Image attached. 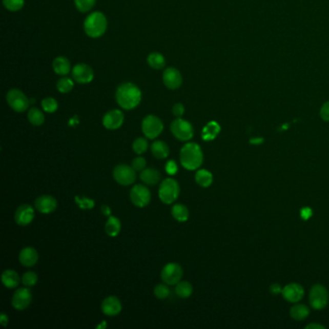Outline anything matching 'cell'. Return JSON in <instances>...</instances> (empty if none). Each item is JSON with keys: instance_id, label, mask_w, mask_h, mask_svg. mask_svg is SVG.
Returning <instances> with one entry per match:
<instances>
[{"instance_id": "cell-4", "label": "cell", "mask_w": 329, "mask_h": 329, "mask_svg": "<svg viewBox=\"0 0 329 329\" xmlns=\"http://www.w3.org/2000/svg\"><path fill=\"white\" fill-rule=\"evenodd\" d=\"M180 195L179 182L173 178H167L162 181L158 190L159 200L166 205H171Z\"/></svg>"}, {"instance_id": "cell-46", "label": "cell", "mask_w": 329, "mask_h": 329, "mask_svg": "<svg viewBox=\"0 0 329 329\" xmlns=\"http://www.w3.org/2000/svg\"><path fill=\"white\" fill-rule=\"evenodd\" d=\"M8 316H7L5 313H2L1 316H0V323H1L3 326H7V325H8Z\"/></svg>"}, {"instance_id": "cell-40", "label": "cell", "mask_w": 329, "mask_h": 329, "mask_svg": "<svg viewBox=\"0 0 329 329\" xmlns=\"http://www.w3.org/2000/svg\"><path fill=\"white\" fill-rule=\"evenodd\" d=\"M75 203L78 205V207L83 210H91L95 207V201L88 197H80V196H75L74 198Z\"/></svg>"}, {"instance_id": "cell-17", "label": "cell", "mask_w": 329, "mask_h": 329, "mask_svg": "<svg viewBox=\"0 0 329 329\" xmlns=\"http://www.w3.org/2000/svg\"><path fill=\"white\" fill-rule=\"evenodd\" d=\"M35 217V210L33 207L25 204L20 205L15 213V221L19 226H27L33 221Z\"/></svg>"}, {"instance_id": "cell-11", "label": "cell", "mask_w": 329, "mask_h": 329, "mask_svg": "<svg viewBox=\"0 0 329 329\" xmlns=\"http://www.w3.org/2000/svg\"><path fill=\"white\" fill-rule=\"evenodd\" d=\"M130 197L134 206L137 208H145L150 204L152 195L146 186L135 184L131 190Z\"/></svg>"}, {"instance_id": "cell-12", "label": "cell", "mask_w": 329, "mask_h": 329, "mask_svg": "<svg viewBox=\"0 0 329 329\" xmlns=\"http://www.w3.org/2000/svg\"><path fill=\"white\" fill-rule=\"evenodd\" d=\"M32 302L31 291L27 287L17 289L12 297V306L18 311H24Z\"/></svg>"}, {"instance_id": "cell-14", "label": "cell", "mask_w": 329, "mask_h": 329, "mask_svg": "<svg viewBox=\"0 0 329 329\" xmlns=\"http://www.w3.org/2000/svg\"><path fill=\"white\" fill-rule=\"evenodd\" d=\"M125 121L123 111L120 109H112L107 112L102 118L104 127L109 131H115L122 127Z\"/></svg>"}, {"instance_id": "cell-34", "label": "cell", "mask_w": 329, "mask_h": 329, "mask_svg": "<svg viewBox=\"0 0 329 329\" xmlns=\"http://www.w3.org/2000/svg\"><path fill=\"white\" fill-rule=\"evenodd\" d=\"M132 150L136 155H143L148 150V141L144 137H138L132 143Z\"/></svg>"}, {"instance_id": "cell-41", "label": "cell", "mask_w": 329, "mask_h": 329, "mask_svg": "<svg viewBox=\"0 0 329 329\" xmlns=\"http://www.w3.org/2000/svg\"><path fill=\"white\" fill-rule=\"evenodd\" d=\"M146 165H147V161L144 157L142 156H137L135 157L133 160H132V168L135 170V171H143L145 168H146Z\"/></svg>"}, {"instance_id": "cell-16", "label": "cell", "mask_w": 329, "mask_h": 329, "mask_svg": "<svg viewBox=\"0 0 329 329\" xmlns=\"http://www.w3.org/2000/svg\"><path fill=\"white\" fill-rule=\"evenodd\" d=\"M35 209L43 214L53 213L57 208V200L51 195H42L35 200Z\"/></svg>"}, {"instance_id": "cell-35", "label": "cell", "mask_w": 329, "mask_h": 329, "mask_svg": "<svg viewBox=\"0 0 329 329\" xmlns=\"http://www.w3.org/2000/svg\"><path fill=\"white\" fill-rule=\"evenodd\" d=\"M97 0H74V6L80 13H88L95 7Z\"/></svg>"}, {"instance_id": "cell-9", "label": "cell", "mask_w": 329, "mask_h": 329, "mask_svg": "<svg viewBox=\"0 0 329 329\" xmlns=\"http://www.w3.org/2000/svg\"><path fill=\"white\" fill-rule=\"evenodd\" d=\"M183 271L181 265L177 263H169L165 264L160 273L163 283L169 286H176L182 277Z\"/></svg>"}, {"instance_id": "cell-42", "label": "cell", "mask_w": 329, "mask_h": 329, "mask_svg": "<svg viewBox=\"0 0 329 329\" xmlns=\"http://www.w3.org/2000/svg\"><path fill=\"white\" fill-rule=\"evenodd\" d=\"M165 171L169 175H175L178 172V165L174 160H169L165 165Z\"/></svg>"}, {"instance_id": "cell-22", "label": "cell", "mask_w": 329, "mask_h": 329, "mask_svg": "<svg viewBox=\"0 0 329 329\" xmlns=\"http://www.w3.org/2000/svg\"><path fill=\"white\" fill-rule=\"evenodd\" d=\"M161 175L154 168H145L140 173V180L147 186H156L160 181Z\"/></svg>"}, {"instance_id": "cell-48", "label": "cell", "mask_w": 329, "mask_h": 329, "mask_svg": "<svg viewBox=\"0 0 329 329\" xmlns=\"http://www.w3.org/2000/svg\"><path fill=\"white\" fill-rule=\"evenodd\" d=\"M101 213L102 214H105L106 216H110V214H111V209L109 208V207L107 206V205H104V206L101 207Z\"/></svg>"}, {"instance_id": "cell-43", "label": "cell", "mask_w": 329, "mask_h": 329, "mask_svg": "<svg viewBox=\"0 0 329 329\" xmlns=\"http://www.w3.org/2000/svg\"><path fill=\"white\" fill-rule=\"evenodd\" d=\"M172 112L177 118H181V116L184 114V107H183V105L181 102L175 104L173 108H172Z\"/></svg>"}, {"instance_id": "cell-13", "label": "cell", "mask_w": 329, "mask_h": 329, "mask_svg": "<svg viewBox=\"0 0 329 329\" xmlns=\"http://www.w3.org/2000/svg\"><path fill=\"white\" fill-rule=\"evenodd\" d=\"M72 78L74 83L78 84H87L94 79V71L89 65L85 63H78L74 65L72 70Z\"/></svg>"}, {"instance_id": "cell-49", "label": "cell", "mask_w": 329, "mask_h": 329, "mask_svg": "<svg viewBox=\"0 0 329 329\" xmlns=\"http://www.w3.org/2000/svg\"><path fill=\"white\" fill-rule=\"evenodd\" d=\"M307 329H324V326H322L321 324L319 323H310L306 326Z\"/></svg>"}, {"instance_id": "cell-32", "label": "cell", "mask_w": 329, "mask_h": 329, "mask_svg": "<svg viewBox=\"0 0 329 329\" xmlns=\"http://www.w3.org/2000/svg\"><path fill=\"white\" fill-rule=\"evenodd\" d=\"M176 295L181 298H188L193 293V287L188 281H180L175 288Z\"/></svg>"}, {"instance_id": "cell-23", "label": "cell", "mask_w": 329, "mask_h": 329, "mask_svg": "<svg viewBox=\"0 0 329 329\" xmlns=\"http://www.w3.org/2000/svg\"><path fill=\"white\" fill-rule=\"evenodd\" d=\"M151 152H152V155L157 159H164L169 156L170 149L164 141L157 140L152 144Z\"/></svg>"}, {"instance_id": "cell-37", "label": "cell", "mask_w": 329, "mask_h": 329, "mask_svg": "<svg viewBox=\"0 0 329 329\" xmlns=\"http://www.w3.org/2000/svg\"><path fill=\"white\" fill-rule=\"evenodd\" d=\"M2 3L10 12L20 11L25 6V0H2Z\"/></svg>"}, {"instance_id": "cell-7", "label": "cell", "mask_w": 329, "mask_h": 329, "mask_svg": "<svg viewBox=\"0 0 329 329\" xmlns=\"http://www.w3.org/2000/svg\"><path fill=\"white\" fill-rule=\"evenodd\" d=\"M170 130L175 138L180 141H189L194 135V129L192 125L181 118L174 120L170 126Z\"/></svg>"}, {"instance_id": "cell-31", "label": "cell", "mask_w": 329, "mask_h": 329, "mask_svg": "<svg viewBox=\"0 0 329 329\" xmlns=\"http://www.w3.org/2000/svg\"><path fill=\"white\" fill-rule=\"evenodd\" d=\"M27 118L29 123L36 127H40L45 123V115L41 110L37 107H32L28 110Z\"/></svg>"}, {"instance_id": "cell-28", "label": "cell", "mask_w": 329, "mask_h": 329, "mask_svg": "<svg viewBox=\"0 0 329 329\" xmlns=\"http://www.w3.org/2000/svg\"><path fill=\"white\" fill-rule=\"evenodd\" d=\"M195 181L202 188H209L214 181L213 174L206 169H200L195 174Z\"/></svg>"}, {"instance_id": "cell-2", "label": "cell", "mask_w": 329, "mask_h": 329, "mask_svg": "<svg viewBox=\"0 0 329 329\" xmlns=\"http://www.w3.org/2000/svg\"><path fill=\"white\" fill-rule=\"evenodd\" d=\"M203 152L197 143H187L180 152V162L181 166L190 171L198 169L203 163Z\"/></svg>"}, {"instance_id": "cell-1", "label": "cell", "mask_w": 329, "mask_h": 329, "mask_svg": "<svg viewBox=\"0 0 329 329\" xmlns=\"http://www.w3.org/2000/svg\"><path fill=\"white\" fill-rule=\"evenodd\" d=\"M115 98L119 107L125 110H132L139 106L142 92L134 83H122L116 90Z\"/></svg>"}, {"instance_id": "cell-27", "label": "cell", "mask_w": 329, "mask_h": 329, "mask_svg": "<svg viewBox=\"0 0 329 329\" xmlns=\"http://www.w3.org/2000/svg\"><path fill=\"white\" fill-rule=\"evenodd\" d=\"M171 214L178 222H186L190 217L189 209L182 204H175L171 209Z\"/></svg>"}, {"instance_id": "cell-30", "label": "cell", "mask_w": 329, "mask_h": 329, "mask_svg": "<svg viewBox=\"0 0 329 329\" xmlns=\"http://www.w3.org/2000/svg\"><path fill=\"white\" fill-rule=\"evenodd\" d=\"M290 314L292 318L296 321H303L309 316L310 310L306 305L296 304L291 308Z\"/></svg>"}, {"instance_id": "cell-8", "label": "cell", "mask_w": 329, "mask_h": 329, "mask_svg": "<svg viewBox=\"0 0 329 329\" xmlns=\"http://www.w3.org/2000/svg\"><path fill=\"white\" fill-rule=\"evenodd\" d=\"M136 171L132 168V166L127 164H119L115 166L113 170V178L116 182L119 184L128 187L135 182L136 180Z\"/></svg>"}, {"instance_id": "cell-29", "label": "cell", "mask_w": 329, "mask_h": 329, "mask_svg": "<svg viewBox=\"0 0 329 329\" xmlns=\"http://www.w3.org/2000/svg\"><path fill=\"white\" fill-rule=\"evenodd\" d=\"M147 63L149 66L154 70H162L165 67L166 61L165 58L159 52H152L147 57Z\"/></svg>"}, {"instance_id": "cell-3", "label": "cell", "mask_w": 329, "mask_h": 329, "mask_svg": "<svg viewBox=\"0 0 329 329\" xmlns=\"http://www.w3.org/2000/svg\"><path fill=\"white\" fill-rule=\"evenodd\" d=\"M107 18L101 12H93L85 18L83 27L86 35L93 39H98L107 32Z\"/></svg>"}, {"instance_id": "cell-5", "label": "cell", "mask_w": 329, "mask_h": 329, "mask_svg": "<svg viewBox=\"0 0 329 329\" xmlns=\"http://www.w3.org/2000/svg\"><path fill=\"white\" fill-rule=\"evenodd\" d=\"M141 129L146 138L155 139L163 132L164 126L159 117L156 115H147L142 121Z\"/></svg>"}, {"instance_id": "cell-26", "label": "cell", "mask_w": 329, "mask_h": 329, "mask_svg": "<svg viewBox=\"0 0 329 329\" xmlns=\"http://www.w3.org/2000/svg\"><path fill=\"white\" fill-rule=\"evenodd\" d=\"M121 228H122V224L120 219L117 218L116 216L110 215L106 223V233L107 235L111 238H115L120 234Z\"/></svg>"}, {"instance_id": "cell-38", "label": "cell", "mask_w": 329, "mask_h": 329, "mask_svg": "<svg viewBox=\"0 0 329 329\" xmlns=\"http://www.w3.org/2000/svg\"><path fill=\"white\" fill-rule=\"evenodd\" d=\"M22 282H23V284L25 285V287L31 288V287H33L37 284L38 275H37L36 272H25V274L23 275Z\"/></svg>"}, {"instance_id": "cell-24", "label": "cell", "mask_w": 329, "mask_h": 329, "mask_svg": "<svg viewBox=\"0 0 329 329\" xmlns=\"http://www.w3.org/2000/svg\"><path fill=\"white\" fill-rule=\"evenodd\" d=\"M1 281H2V284L6 288L15 289L18 286V284L20 282V278H19V275L17 274V272L13 271V270H7L2 273Z\"/></svg>"}, {"instance_id": "cell-36", "label": "cell", "mask_w": 329, "mask_h": 329, "mask_svg": "<svg viewBox=\"0 0 329 329\" xmlns=\"http://www.w3.org/2000/svg\"><path fill=\"white\" fill-rule=\"evenodd\" d=\"M42 108L47 113H54L58 109V102L54 98H45L42 100Z\"/></svg>"}, {"instance_id": "cell-10", "label": "cell", "mask_w": 329, "mask_h": 329, "mask_svg": "<svg viewBox=\"0 0 329 329\" xmlns=\"http://www.w3.org/2000/svg\"><path fill=\"white\" fill-rule=\"evenodd\" d=\"M328 292L325 287L322 285H315L311 288L310 295H309V300L310 304L314 309L321 310L323 309L327 303H328Z\"/></svg>"}, {"instance_id": "cell-39", "label": "cell", "mask_w": 329, "mask_h": 329, "mask_svg": "<svg viewBox=\"0 0 329 329\" xmlns=\"http://www.w3.org/2000/svg\"><path fill=\"white\" fill-rule=\"evenodd\" d=\"M167 284H158L154 289V295L157 299H165L170 295V290Z\"/></svg>"}, {"instance_id": "cell-44", "label": "cell", "mask_w": 329, "mask_h": 329, "mask_svg": "<svg viewBox=\"0 0 329 329\" xmlns=\"http://www.w3.org/2000/svg\"><path fill=\"white\" fill-rule=\"evenodd\" d=\"M320 114H321L322 120H324V121H326V122H329V101H326V102L321 107Z\"/></svg>"}, {"instance_id": "cell-45", "label": "cell", "mask_w": 329, "mask_h": 329, "mask_svg": "<svg viewBox=\"0 0 329 329\" xmlns=\"http://www.w3.org/2000/svg\"><path fill=\"white\" fill-rule=\"evenodd\" d=\"M282 290L283 289L281 288L279 284H273L271 287V292L273 295H278L280 293H282Z\"/></svg>"}, {"instance_id": "cell-25", "label": "cell", "mask_w": 329, "mask_h": 329, "mask_svg": "<svg viewBox=\"0 0 329 329\" xmlns=\"http://www.w3.org/2000/svg\"><path fill=\"white\" fill-rule=\"evenodd\" d=\"M220 126L215 121H212L207 124L202 131V138L205 141H212L214 140L218 133L220 132Z\"/></svg>"}, {"instance_id": "cell-6", "label": "cell", "mask_w": 329, "mask_h": 329, "mask_svg": "<svg viewBox=\"0 0 329 329\" xmlns=\"http://www.w3.org/2000/svg\"><path fill=\"white\" fill-rule=\"evenodd\" d=\"M6 101L9 107L17 113L25 112L30 106V100L26 97L25 93L16 88L8 91L6 95Z\"/></svg>"}, {"instance_id": "cell-33", "label": "cell", "mask_w": 329, "mask_h": 329, "mask_svg": "<svg viewBox=\"0 0 329 329\" xmlns=\"http://www.w3.org/2000/svg\"><path fill=\"white\" fill-rule=\"evenodd\" d=\"M74 86V80L73 78L70 77H61L57 83H56V88L57 90L62 93V94H68L71 91L73 90Z\"/></svg>"}, {"instance_id": "cell-19", "label": "cell", "mask_w": 329, "mask_h": 329, "mask_svg": "<svg viewBox=\"0 0 329 329\" xmlns=\"http://www.w3.org/2000/svg\"><path fill=\"white\" fill-rule=\"evenodd\" d=\"M282 295L289 302L296 303L302 299L304 296V290L299 284L291 283L283 288Z\"/></svg>"}, {"instance_id": "cell-20", "label": "cell", "mask_w": 329, "mask_h": 329, "mask_svg": "<svg viewBox=\"0 0 329 329\" xmlns=\"http://www.w3.org/2000/svg\"><path fill=\"white\" fill-rule=\"evenodd\" d=\"M19 263L26 268L34 266L39 261V254L33 247H25L18 255Z\"/></svg>"}, {"instance_id": "cell-21", "label": "cell", "mask_w": 329, "mask_h": 329, "mask_svg": "<svg viewBox=\"0 0 329 329\" xmlns=\"http://www.w3.org/2000/svg\"><path fill=\"white\" fill-rule=\"evenodd\" d=\"M52 69L55 74L61 76L67 75L70 74V72H72L71 62L65 56H58L55 58L52 62Z\"/></svg>"}, {"instance_id": "cell-18", "label": "cell", "mask_w": 329, "mask_h": 329, "mask_svg": "<svg viewBox=\"0 0 329 329\" xmlns=\"http://www.w3.org/2000/svg\"><path fill=\"white\" fill-rule=\"evenodd\" d=\"M100 308L106 316L115 317L122 311V303L116 296H107L102 300Z\"/></svg>"}, {"instance_id": "cell-47", "label": "cell", "mask_w": 329, "mask_h": 329, "mask_svg": "<svg viewBox=\"0 0 329 329\" xmlns=\"http://www.w3.org/2000/svg\"><path fill=\"white\" fill-rule=\"evenodd\" d=\"M311 215H312V211H311L310 209L306 208V209H303V210H302V212H301V216H302V218H303V219H308Z\"/></svg>"}, {"instance_id": "cell-15", "label": "cell", "mask_w": 329, "mask_h": 329, "mask_svg": "<svg viewBox=\"0 0 329 329\" xmlns=\"http://www.w3.org/2000/svg\"><path fill=\"white\" fill-rule=\"evenodd\" d=\"M162 81L170 90L179 89L182 83V76L180 71L174 67L167 68L162 74Z\"/></svg>"}]
</instances>
